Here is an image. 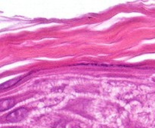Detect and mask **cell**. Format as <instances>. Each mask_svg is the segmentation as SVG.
Returning <instances> with one entry per match:
<instances>
[{
    "label": "cell",
    "mask_w": 155,
    "mask_h": 128,
    "mask_svg": "<svg viewBox=\"0 0 155 128\" xmlns=\"http://www.w3.org/2000/svg\"><path fill=\"white\" fill-rule=\"evenodd\" d=\"M14 100L12 99H7V100H2L0 103V111H3L7 109H9L12 106L14 105Z\"/></svg>",
    "instance_id": "3957f363"
},
{
    "label": "cell",
    "mask_w": 155,
    "mask_h": 128,
    "mask_svg": "<svg viewBox=\"0 0 155 128\" xmlns=\"http://www.w3.org/2000/svg\"><path fill=\"white\" fill-rule=\"evenodd\" d=\"M154 80H155V79H154Z\"/></svg>",
    "instance_id": "277c9868"
},
{
    "label": "cell",
    "mask_w": 155,
    "mask_h": 128,
    "mask_svg": "<svg viewBox=\"0 0 155 128\" xmlns=\"http://www.w3.org/2000/svg\"><path fill=\"white\" fill-rule=\"evenodd\" d=\"M25 75H21V76H18V77H16V78H13L12 80H9V81H6L5 83L2 84H1V86H0V88H1V89L3 90V89H6V88H10V87H12V86H14V84H16L17 82H19L22 78L24 77Z\"/></svg>",
    "instance_id": "7a4b0ae2"
},
{
    "label": "cell",
    "mask_w": 155,
    "mask_h": 128,
    "mask_svg": "<svg viewBox=\"0 0 155 128\" xmlns=\"http://www.w3.org/2000/svg\"><path fill=\"white\" fill-rule=\"evenodd\" d=\"M28 111L27 109L25 108H21L19 109H17L15 111H14L12 113H10L7 117L6 120L8 122H18L21 120H23V118H25L26 116L27 115Z\"/></svg>",
    "instance_id": "6da1fadb"
}]
</instances>
